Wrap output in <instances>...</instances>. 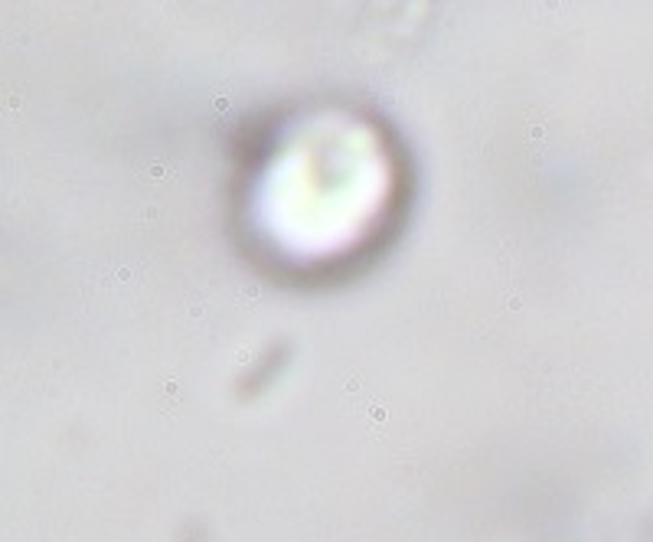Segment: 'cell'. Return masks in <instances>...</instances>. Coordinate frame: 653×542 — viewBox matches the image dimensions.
Listing matches in <instances>:
<instances>
[]
</instances>
